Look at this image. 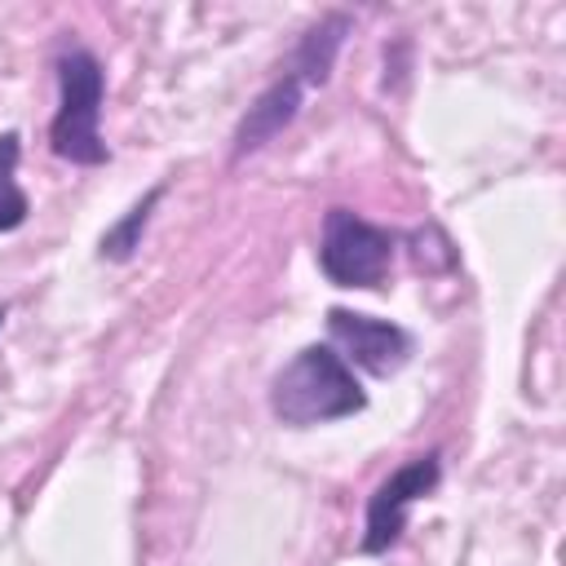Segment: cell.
<instances>
[{
	"instance_id": "obj_7",
	"label": "cell",
	"mask_w": 566,
	"mask_h": 566,
	"mask_svg": "<svg viewBox=\"0 0 566 566\" xmlns=\"http://www.w3.org/2000/svg\"><path fill=\"white\" fill-rule=\"evenodd\" d=\"M349 31H354V18L349 13H340V9L323 13L314 27H305V35L296 40V49H292V57H287L283 71H292L305 88L327 84L332 66H336V53H340V44H345Z\"/></svg>"
},
{
	"instance_id": "obj_2",
	"label": "cell",
	"mask_w": 566,
	"mask_h": 566,
	"mask_svg": "<svg viewBox=\"0 0 566 566\" xmlns=\"http://www.w3.org/2000/svg\"><path fill=\"white\" fill-rule=\"evenodd\" d=\"M57 75V111L49 124V146L57 159L75 168H102L111 159L102 142V102H106V66L88 44H62L53 57Z\"/></svg>"
},
{
	"instance_id": "obj_3",
	"label": "cell",
	"mask_w": 566,
	"mask_h": 566,
	"mask_svg": "<svg viewBox=\"0 0 566 566\" xmlns=\"http://www.w3.org/2000/svg\"><path fill=\"white\" fill-rule=\"evenodd\" d=\"M402 234L358 217L354 208H327L318 234V270L336 287H380L389 279Z\"/></svg>"
},
{
	"instance_id": "obj_10",
	"label": "cell",
	"mask_w": 566,
	"mask_h": 566,
	"mask_svg": "<svg viewBox=\"0 0 566 566\" xmlns=\"http://www.w3.org/2000/svg\"><path fill=\"white\" fill-rule=\"evenodd\" d=\"M4 318H9V305H0V327H4Z\"/></svg>"
},
{
	"instance_id": "obj_6",
	"label": "cell",
	"mask_w": 566,
	"mask_h": 566,
	"mask_svg": "<svg viewBox=\"0 0 566 566\" xmlns=\"http://www.w3.org/2000/svg\"><path fill=\"white\" fill-rule=\"evenodd\" d=\"M301 106H305V84L292 75V71H283L274 84H265L256 97H252V106L239 115V124H234V133H230V159L239 164V159H248V155H256L261 146H270L296 115H301Z\"/></svg>"
},
{
	"instance_id": "obj_5",
	"label": "cell",
	"mask_w": 566,
	"mask_h": 566,
	"mask_svg": "<svg viewBox=\"0 0 566 566\" xmlns=\"http://www.w3.org/2000/svg\"><path fill=\"white\" fill-rule=\"evenodd\" d=\"M327 345L358 371L376 376V380H389L398 376L411 354H416V336L389 318H376V314H358V310H345V305H332L327 310Z\"/></svg>"
},
{
	"instance_id": "obj_9",
	"label": "cell",
	"mask_w": 566,
	"mask_h": 566,
	"mask_svg": "<svg viewBox=\"0 0 566 566\" xmlns=\"http://www.w3.org/2000/svg\"><path fill=\"white\" fill-rule=\"evenodd\" d=\"M18 159H22V137L18 128L0 133V234H13L31 217V199L18 181Z\"/></svg>"
},
{
	"instance_id": "obj_1",
	"label": "cell",
	"mask_w": 566,
	"mask_h": 566,
	"mask_svg": "<svg viewBox=\"0 0 566 566\" xmlns=\"http://www.w3.org/2000/svg\"><path fill=\"white\" fill-rule=\"evenodd\" d=\"M367 411V389L332 345H301L270 380V416L287 429H314Z\"/></svg>"
},
{
	"instance_id": "obj_8",
	"label": "cell",
	"mask_w": 566,
	"mask_h": 566,
	"mask_svg": "<svg viewBox=\"0 0 566 566\" xmlns=\"http://www.w3.org/2000/svg\"><path fill=\"white\" fill-rule=\"evenodd\" d=\"M159 199H164V181L150 186V190H146V195H142L115 226L102 230V239H97V256H102V261H115V265L133 261L137 248H142V234H146V226H150V217H155V208H159Z\"/></svg>"
},
{
	"instance_id": "obj_4",
	"label": "cell",
	"mask_w": 566,
	"mask_h": 566,
	"mask_svg": "<svg viewBox=\"0 0 566 566\" xmlns=\"http://www.w3.org/2000/svg\"><path fill=\"white\" fill-rule=\"evenodd\" d=\"M442 482V451H420L411 460H402L394 473H385L376 482V491L367 495V517H363V535H358V553L363 557H380L389 553L402 531H407V513L411 504L429 500Z\"/></svg>"
}]
</instances>
